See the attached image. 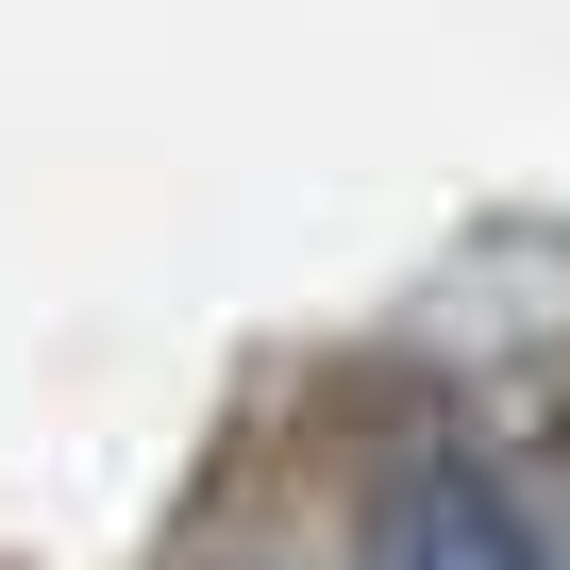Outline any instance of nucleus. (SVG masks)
Instances as JSON below:
<instances>
[{
	"label": "nucleus",
	"instance_id": "1",
	"mask_svg": "<svg viewBox=\"0 0 570 570\" xmlns=\"http://www.w3.org/2000/svg\"><path fill=\"white\" fill-rule=\"evenodd\" d=\"M353 570H553V537H537V503H520L470 436H420V453L370 470Z\"/></svg>",
	"mask_w": 570,
	"mask_h": 570
}]
</instances>
